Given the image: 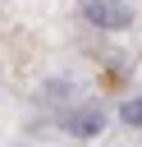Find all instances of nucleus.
<instances>
[{
  "instance_id": "obj_3",
  "label": "nucleus",
  "mask_w": 142,
  "mask_h": 147,
  "mask_svg": "<svg viewBox=\"0 0 142 147\" xmlns=\"http://www.w3.org/2000/svg\"><path fill=\"white\" fill-rule=\"evenodd\" d=\"M119 119H124V124H137V119H142V106H137V96L119 106Z\"/></svg>"
},
{
  "instance_id": "obj_1",
  "label": "nucleus",
  "mask_w": 142,
  "mask_h": 147,
  "mask_svg": "<svg viewBox=\"0 0 142 147\" xmlns=\"http://www.w3.org/2000/svg\"><path fill=\"white\" fill-rule=\"evenodd\" d=\"M82 18H87V23H96V28L119 32V28H128V23H133V9H128L124 0H82Z\"/></svg>"
},
{
  "instance_id": "obj_2",
  "label": "nucleus",
  "mask_w": 142,
  "mask_h": 147,
  "mask_svg": "<svg viewBox=\"0 0 142 147\" xmlns=\"http://www.w3.org/2000/svg\"><path fill=\"white\" fill-rule=\"evenodd\" d=\"M60 124H64L69 133H78V138H92V133H101L105 110H101L96 101H87V106H78V110H60Z\"/></svg>"
}]
</instances>
